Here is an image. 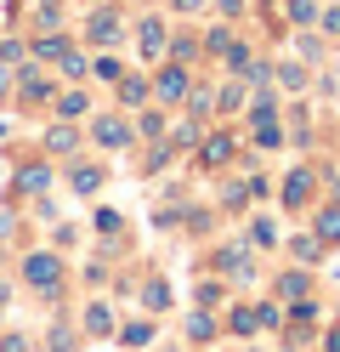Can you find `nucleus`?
Returning a JSON list of instances; mask_svg holds the SVG:
<instances>
[{"instance_id": "obj_1", "label": "nucleus", "mask_w": 340, "mask_h": 352, "mask_svg": "<svg viewBox=\"0 0 340 352\" xmlns=\"http://www.w3.org/2000/svg\"><path fill=\"white\" fill-rule=\"evenodd\" d=\"M23 278H29L34 290H45V296H57V290H63V261L40 250V256H29V261H23Z\"/></svg>"}, {"instance_id": "obj_2", "label": "nucleus", "mask_w": 340, "mask_h": 352, "mask_svg": "<svg viewBox=\"0 0 340 352\" xmlns=\"http://www.w3.org/2000/svg\"><path fill=\"white\" fill-rule=\"evenodd\" d=\"M233 148H238V137H233V131H216V137H204L199 165H204V170H221L227 160H233Z\"/></svg>"}, {"instance_id": "obj_3", "label": "nucleus", "mask_w": 340, "mask_h": 352, "mask_svg": "<svg viewBox=\"0 0 340 352\" xmlns=\"http://www.w3.org/2000/svg\"><path fill=\"white\" fill-rule=\"evenodd\" d=\"M153 91H159V102H181V97H188V69H181V63L170 57L165 69H159V80H153Z\"/></svg>"}, {"instance_id": "obj_4", "label": "nucleus", "mask_w": 340, "mask_h": 352, "mask_svg": "<svg viewBox=\"0 0 340 352\" xmlns=\"http://www.w3.org/2000/svg\"><path fill=\"white\" fill-rule=\"evenodd\" d=\"M216 273H227V278H249V250H238V245L216 250Z\"/></svg>"}, {"instance_id": "obj_5", "label": "nucleus", "mask_w": 340, "mask_h": 352, "mask_svg": "<svg viewBox=\"0 0 340 352\" xmlns=\"http://www.w3.org/2000/svg\"><path fill=\"white\" fill-rule=\"evenodd\" d=\"M136 46H142L148 57H159L165 52V23H159V17H142V23H136Z\"/></svg>"}, {"instance_id": "obj_6", "label": "nucleus", "mask_w": 340, "mask_h": 352, "mask_svg": "<svg viewBox=\"0 0 340 352\" xmlns=\"http://www.w3.org/2000/svg\"><path fill=\"white\" fill-rule=\"evenodd\" d=\"M91 137H97L102 148H125V142H131V131H125V120H113V114H108V120L91 125Z\"/></svg>"}, {"instance_id": "obj_7", "label": "nucleus", "mask_w": 340, "mask_h": 352, "mask_svg": "<svg viewBox=\"0 0 340 352\" xmlns=\"http://www.w3.org/2000/svg\"><path fill=\"white\" fill-rule=\"evenodd\" d=\"M312 199V170H289V182H284V205H306Z\"/></svg>"}, {"instance_id": "obj_8", "label": "nucleus", "mask_w": 340, "mask_h": 352, "mask_svg": "<svg viewBox=\"0 0 340 352\" xmlns=\"http://www.w3.org/2000/svg\"><path fill=\"white\" fill-rule=\"evenodd\" d=\"M108 329H113V307L108 301H91L85 307V336H108Z\"/></svg>"}, {"instance_id": "obj_9", "label": "nucleus", "mask_w": 340, "mask_h": 352, "mask_svg": "<svg viewBox=\"0 0 340 352\" xmlns=\"http://www.w3.org/2000/svg\"><path fill=\"white\" fill-rule=\"evenodd\" d=\"M113 34H120V17H113V12H97V17L85 23V40H97V46H108Z\"/></svg>"}, {"instance_id": "obj_10", "label": "nucleus", "mask_w": 340, "mask_h": 352, "mask_svg": "<svg viewBox=\"0 0 340 352\" xmlns=\"http://www.w3.org/2000/svg\"><path fill=\"white\" fill-rule=\"evenodd\" d=\"M68 188H74V193H97L102 188V170L97 165H74V170H68Z\"/></svg>"}, {"instance_id": "obj_11", "label": "nucleus", "mask_w": 340, "mask_h": 352, "mask_svg": "<svg viewBox=\"0 0 340 352\" xmlns=\"http://www.w3.org/2000/svg\"><path fill=\"white\" fill-rule=\"evenodd\" d=\"M23 97H29V102H45V97H52V80H45L40 69H23Z\"/></svg>"}, {"instance_id": "obj_12", "label": "nucleus", "mask_w": 340, "mask_h": 352, "mask_svg": "<svg viewBox=\"0 0 340 352\" xmlns=\"http://www.w3.org/2000/svg\"><path fill=\"white\" fill-rule=\"evenodd\" d=\"M45 182H52V170H45V165H23V170H17V188H23V193H40Z\"/></svg>"}, {"instance_id": "obj_13", "label": "nucleus", "mask_w": 340, "mask_h": 352, "mask_svg": "<svg viewBox=\"0 0 340 352\" xmlns=\"http://www.w3.org/2000/svg\"><path fill=\"white\" fill-rule=\"evenodd\" d=\"M142 307H153V313H165V307H170V284H165V278L142 284Z\"/></svg>"}, {"instance_id": "obj_14", "label": "nucleus", "mask_w": 340, "mask_h": 352, "mask_svg": "<svg viewBox=\"0 0 340 352\" xmlns=\"http://www.w3.org/2000/svg\"><path fill=\"white\" fill-rule=\"evenodd\" d=\"M317 239H324V245H340V205L317 210Z\"/></svg>"}, {"instance_id": "obj_15", "label": "nucleus", "mask_w": 340, "mask_h": 352, "mask_svg": "<svg viewBox=\"0 0 340 352\" xmlns=\"http://www.w3.org/2000/svg\"><path fill=\"white\" fill-rule=\"evenodd\" d=\"M74 131H68V125H52V131H45V148H52V153H74Z\"/></svg>"}, {"instance_id": "obj_16", "label": "nucleus", "mask_w": 340, "mask_h": 352, "mask_svg": "<svg viewBox=\"0 0 340 352\" xmlns=\"http://www.w3.org/2000/svg\"><path fill=\"white\" fill-rule=\"evenodd\" d=\"M227 329H233V336H249V329H261V318H256V307H238V313L227 318Z\"/></svg>"}, {"instance_id": "obj_17", "label": "nucleus", "mask_w": 340, "mask_h": 352, "mask_svg": "<svg viewBox=\"0 0 340 352\" xmlns=\"http://www.w3.org/2000/svg\"><path fill=\"white\" fill-rule=\"evenodd\" d=\"M278 296H284V301H301V296H306V278H301V273H284V278H278Z\"/></svg>"}, {"instance_id": "obj_18", "label": "nucleus", "mask_w": 340, "mask_h": 352, "mask_svg": "<svg viewBox=\"0 0 340 352\" xmlns=\"http://www.w3.org/2000/svg\"><path fill=\"white\" fill-rule=\"evenodd\" d=\"M120 97H125V102H142V97H148V80H136V74H120Z\"/></svg>"}, {"instance_id": "obj_19", "label": "nucleus", "mask_w": 340, "mask_h": 352, "mask_svg": "<svg viewBox=\"0 0 340 352\" xmlns=\"http://www.w3.org/2000/svg\"><path fill=\"white\" fill-rule=\"evenodd\" d=\"M91 222H97V233H108V239H113V233L125 228V216H120V210H97V216H91Z\"/></svg>"}, {"instance_id": "obj_20", "label": "nucleus", "mask_w": 340, "mask_h": 352, "mask_svg": "<svg viewBox=\"0 0 340 352\" xmlns=\"http://www.w3.org/2000/svg\"><path fill=\"white\" fill-rule=\"evenodd\" d=\"M136 131H142L148 142H159V137H165V114H153V108H148V114H142V125H136Z\"/></svg>"}, {"instance_id": "obj_21", "label": "nucleus", "mask_w": 340, "mask_h": 352, "mask_svg": "<svg viewBox=\"0 0 340 352\" xmlns=\"http://www.w3.org/2000/svg\"><path fill=\"white\" fill-rule=\"evenodd\" d=\"M295 256H301V261H317V256H324V239H295V245H289Z\"/></svg>"}, {"instance_id": "obj_22", "label": "nucleus", "mask_w": 340, "mask_h": 352, "mask_svg": "<svg viewBox=\"0 0 340 352\" xmlns=\"http://www.w3.org/2000/svg\"><path fill=\"white\" fill-rule=\"evenodd\" d=\"M57 63H63V74H68V80H80V74H85V57H80L74 46H68V52H63Z\"/></svg>"}, {"instance_id": "obj_23", "label": "nucleus", "mask_w": 340, "mask_h": 352, "mask_svg": "<svg viewBox=\"0 0 340 352\" xmlns=\"http://www.w3.org/2000/svg\"><path fill=\"white\" fill-rule=\"evenodd\" d=\"M188 336H193V341H210V336H216V324L204 318V313H193V318H188Z\"/></svg>"}, {"instance_id": "obj_24", "label": "nucleus", "mask_w": 340, "mask_h": 352, "mask_svg": "<svg viewBox=\"0 0 340 352\" xmlns=\"http://www.w3.org/2000/svg\"><path fill=\"white\" fill-rule=\"evenodd\" d=\"M204 46H210V52H216V57H227V52H233V46H238V40H233V34H227V29H216V34H210V40H204Z\"/></svg>"}, {"instance_id": "obj_25", "label": "nucleus", "mask_w": 340, "mask_h": 352, "mask_svg": "<svg viewBox=\"0 0 340 352\" xmlns=\"http://www.w3.org/2000/svg\"><path fill=\"white\" fill-rule=\"evenodd\" d=\"M57 114H63V120H74V114H85V97H80V91H68V97L57 102Z\"/></svg>"}, {"instance_id": "obj_26", "label": "nucleus", "mask_w": 340, "mask_h": 352, "mask_svg": "<svg viewBox=\"0 0 340 352\" xmlns=\"http://www.w3.org/2000/svg\"><path fill=\"white\" fill-rule=\"evenodd\" d=\"M170 57H176V63H188V57H199V40H193V34H181L176 46H170Z\"/></svg>"}, {"instance_id": "obj_27", "label": "nucleus", "mask_w": 340, "mask_h": 352, "mask_svg": "<svg viewBox=\"0 0 340 352\" xmlns=\"http://www.w3.org/2000/svg\"><path fill=\"white\" fill-rule=\"evenodd\" d=\"M148 336H153V324H131L125 329V346H148Z\"/></svg>"}, {"instance_id": "obj_28", "label": "nucleus", "mask_w": 340, "mask_h": 352, "mask_svg": "<svg viewBox=\"0 0 340 352\" xmlns=\"http://www.w3.org/2000/svg\"><path fill=\"white\" fill-rule=\"evenodd\" d=\"M317 6H312V0H289V17H295V23H306V17H312Z\"/></svg>"}, {"instance_id": "obj_29", "label": "nucleus", "mask_w": 340, "mask_h": 352, "mask_svg": "<svg viewBox=\"0 0 340 352\" xmlns=\"http://www.w3.org/2000/svg\"><path fill=\"white\" fill-rule=\"evenodd\" d=\"M176 142H181V148H193V142H199V125H193V120H188V125H176Z\"/></svg>"}, {"instance_id": "obj_30", "label": "nucleus", "mask_w": 340, "mask_h": 352, "mask_svg": "<svg viewBox=\"0 0 340 352\" xmlns=\"http://www.w3.org/2000/svg\"><path fill=\"white\" fill-rule=\"evenodd\" d=\"M52 352H74V336H68V329H57V336H52Z\"/></svg>"}, {"instance_id": "obj_31", "label": "nucleus", "mask_w": 340, "mask_h": 352, "mask_svg": "<svg viewBox=\"0 0 340 352\" xmlns=\"http://www.w3.org/2000/svg\"><path fill=\"white\" fill-rule=\"evenodd\" d=\"M0 352H29V341H23V336H6V341H0Z\"/></svg>"}, {"instance_id": "obj_32", "label": "nucleus", "mask_w": 340, "mask_h": 352, "mask_svg": "<svg viewBox=\"0 0 340 352\" xmlns=\"http://www.w3.org/2000/svg\"><path fill=\"white\" fill-rule=\"evenodd\" d=\"M6 80H12V63H6V57H0V97H6V91H12V85H6Z\"/></svg>"}, {"instance_id": "obj_33", "label": "nucleus", "mask_w": 340, "mask_h": 352, "mask_svg": "<svg viewBox=\"0 0 340 352\" xmlns=\"http://www.w3.org/2000/svg\"><path fill=\"white\" fill-rule=\"evenodd\" d=\"M324 29H329V34H340V6H335V12H324Z\"/></svg>"}, {"instance_id": "obj_34", "label": "nucleus", "mask_w": 340, "mask_h": 352, "mask_svg": "<svg viewBox=\"0 0 340 352\" xmlns=\"http://www.w3.org/2000/svg\"><path fill=\"white\" fill-rule=\"evenodd\" d=\"M216 6H221L227 17H233V12H244V0H216Z\"/></svg>"}, {"instance_id": "obj_35", "label": "nucleus", "mask_w": 340, "mask_h": 352, "mask_svg": "<svg viewBox=\"0 0 340 352\" xmlns=\"http://www.w3.org/2000/svg\"><path fill=\"white\" fill-rule=\"evenodd\" d=\"M170 6H176V12H199L204 0H170Z\"/></svg>"}, {"instance_id": "obj_36", "label": "nucleus", "mask_w": 340, "mask_h": 352, "mask_svg": "<svg viewBox=\"0 0 340 352\" xmlns=\"http://www.w3.org/2000/svg\"><path fill=\"white\" fill-rule=\"evenodd\" d=\"M324 352H340V329H329V341H324Z\"/></svg>"}, {"instance_id": "obj_37", "label": "nucleus", "mask_w": 340, "mask_h": 352, "mask_svg": "<svg viewBox=\"0 0 340 352\" xmlns=\"http://www.w3.org/2000/svg\"><path fill=\"white\" fill-rule=\"evenodd\" d=\"M6 17H12V0H0V23H6Z\"/></svg>"}, {"instance_id": "obj_38", "label": "nucleus", "mask_w": 340, "mask_h": 352, "mask_svg": "<svg viewBox=\"0 0 340 352\" xmlns=\"http://www.w3.org/2000/svg\"><path fill=\"white\" fill-rule=\"evenodd\" d=\"M0 307H6V290H0Z\"/></svg>"}]
</instances>
